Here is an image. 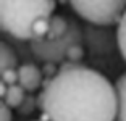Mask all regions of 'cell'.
<instances>
[{
    "instance_id": "6da1fadb",
    "label": "cell",
    "mask_w": 126,
    "mask_h": 121,
    "mask_svg": "<svg viewBox=\"0 0 126 121\" xmlns=\"http://www.w3.org/2000/svg\"><path fill=\"white\" fill-rule=\"evenodd\" d=\"M37 106L48 121H116V89L102 73L68 60L42 89Z\"/></svg>"
},
{
    "instance_id": "7a4b0ae2",
    "label": "cell",
    "mask_w": 126,
    "mask_h": 121,
    "mask_svg": "<svg viewBox=\"0 0 126 121\" xmlns=\"http://www.w3.org/2000/svg\"><path fill=\"white\" fill-rule=\"evenodd\" d=\"M55 7V0H0L2 31L19 40H32L34 24L52 18Z\"/></svg>"
},
{
    "instance_id": "3957f363",
    "label": "cell",
    "mask_w": 126,
    "mask_h": 121,
    "mask_svg": "<svg viewBox=\"0 0 126 121\" xmlns=\"http://www.w3.org/2000/svg\"><path fill=\"white\" fill-rule=\"evenodd\" d=\"M73 11L95 26L118 24L126 11V0H68Z\"/></svg>"
},
{
    "instance_id": "277c9868",
    "label": "cell",
    "mask_w": 126,
    "mask_h": 121,
    "mask_svg": "<svg viewBox=\"0 0 126 121\" xmlns=\"http://www.w3.org/2000/svg\"><path fill=\"white\" fill-rule=\"evenodd\" d=\"M18 82L24 87L28 94H34L42 87L44 82V73L41 68H37L32 63L18 66Z\"/></svg>"
},
{
    "instance_id": "5b68a950",
    "label": "cell",
    "mask_w": 126,
    "mask_h": 121,
    "mask_svg": "<svg viewBox=\"0 0 126 121\" xmlns=\"http://www.w3.org/2000/svg\"><path fill=\"white\" fill-rule=\"evenodd\" d=\"M24 99H26V91L19 82L7 86V91L2 94V100L11 108H18L24 102Z\"/></svg>"
},
{
    "instance_id": "8992f818",
    "label": "cell",
    "mask_w": 126,
    "mask_h": 121,
    "mask_svg": "<svg viewBox=\"0 0 126 121\" xmlns=\"http://www.w3.org/2000/svg\"><path fill=\"white\" fill-rule=\"evenodd\" d=\"M116 95H118V113L116 121H126V71L120 74L115 82Z\"/></svg>"
},
{
    "instance_id": "52a82bcc",
    "label": "cell",
    "mask_w": 126,
    "mask_h": 121,
    "mask_svg": "<svg viewBox=\"0 0 126 121\" xmlns=\"http://www.w3.org/2000/svg\"><path fill=\"white\" fill-rule=\"evenodd\" d=\"M66 21L62 16H52L50 18V29H48V34L44 40H48V42H55V40L62 39L65 34H66Z\"/></svg>"
},
{
    "instance_id": "ba28073f",
    "label": "cell",
    "mask_w": 126,
    "mask_h": 121,
    "mask_svg": "<svg viewBox=\"0 0 126 121\" xmlns=\"http://www.w3.org/2000/svg\"><path fill=\"white\" fill-rule=\"evenodd\" d=\"M18 66V58H16V53L13 52V48L8 44L2 42V70H7V68H16Z\"/></svg>"
},
{
    "instance_id": "9c48e42d",
    "label": "cell",
    "mask_w": 126,
    "mask_h": 121,
    "mask_svg": "<svg viewBox=\"0 0 126 121\" xmlns=\"http://www.w3.org/2000/svg\"><path fill=\"white\" fill-rule=\"evenodd\" d=\"M116 26H118L116 28V42H118L120 53H121L123 60L126 61V11Z\"/></svg>"
},
{
    "instance_id": "30bf717a",
    "label": "cell",
    "mask_w": 126,
    "mask_h": 121,
    "mask_svg": "<svg viewBox=\"0 0 126 121\" xmlns=\"http://www.w3.org/2000/svg\"><path fill=\"white\" fill-rule=\"evenodd\" d=\"M36 106H37L36 99H34V97L29 94V95H26L24 102L18 106V113L21 115V116H28V115H31L34 110H36Z\"/></svg>"
},
{
    "instance_id": "8fae6325",
    "label": "cell",
    "mask_w": 126,
    "mask_h": 121,
    "mask_svg": "<svg viewBox=\"0 0 126 121\" xmlns=\"http://www.w3.org/2000/svg\"><path fill=\"white\" fill-rule=\"evenodd\" d=\"M82 57H84V50H82L81 45H70L66 48V53H65V58L74 63H79L82 60Z\"/></svg>"
},
{
    "instance_id": "7c38bea8",
    "label": "cell",
    "mask_w": 126,
    "mask_h": 121,
    "mask_svg": "<svg viewBox=\"0 0 126 121\" xmlns=\"http://www.w3.org/2000/svg\"><path fill=\"white\" fill-rule=\"evenodd\" d=\"M2 74V82H5L7 86L16 84L18 82V68H7V70H0Z\"/></svg>"
},
{
    "instance_id": "4fadbf2b",
    "label": "cell",
    "mask_w": 126,
    "mask_h": 121,
    "mask_svg": "<svg viewBox=\"0 0 126 121\" xmlns=\"http://www.w3.org/2000/svg\"><path fill=\"white\" fill-rule=\"evenodd\" d=\"M0 121H13L11 106H8L3 100H2V108H0Z\"/></svg>"
},
{
    "instance_id": "5bb4252c",
    "label": "cell",
    "mask_w": 126,
    "mask_h": 121,
    "mask_svg": "<svg viewBox=\"0 0 126 121\" xmlns=\"http://www.w3.org/2000/svg\"><path fill=\"white\" fill-rule=\"evenodd\" d=\"M42 73H44V76H47V77H53L57 73H58V70L55 71V66H53L52 63H48V65H45L44 68H42Z\"/></svg>"
},
{
    "instance_id": "9a60e30c",
    "label": "cell",
    "mask_w": 126,
    "mask_h": 121,
    "mask_svg": "<svg viewBox=\"0 0 126 121\" xmlns=\"http://www.w3.org/2000/svg\"><path fill=\"white\" fill-rule=\"evenodd\" d=\"M36 121H44V120H36ZM47 121H48V120H47Z\"/></svg>"
}]
</instances>
